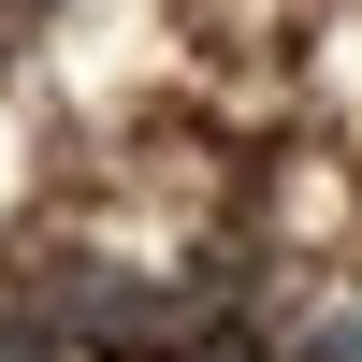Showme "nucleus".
<instances>
[{"instance_id":"f257e3e1","label":"nucleus","mask_w":362,"mask_h":362,"mask_svg":"<svg viewBox=\"0 0 362 362\" xmlns=\"http://www.w3.org/2000/svg\"><path fill=\"white\" fill-rule=\"evenodd\" d=\"M305 362H362V305H334V319H319V334H305Z\"/></svg>"},{"instance_id":"f03ea898","label":"nucleus","mask_w":362,"mask_h":362,"mask_svg":"<svg viewBox=\"0 0 362 362\" xmlns=\"http://www.w3.org/2000/svg\"><path fill=\"white\" fill-rule=\"evenodd\" d=\"M0 362H44V334H29V319H0Z\"/></svg>"}]
</instances>
